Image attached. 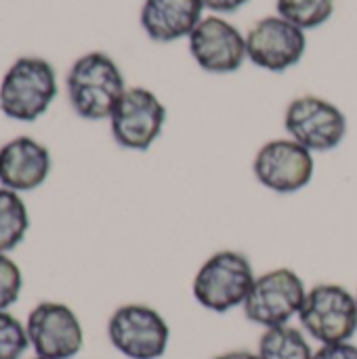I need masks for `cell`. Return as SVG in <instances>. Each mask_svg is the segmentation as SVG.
Instances as JSON below:
<instances>
[{"label":"cell","instance_id":"7c38bea8","mask_svg":"<svg viewBox=\"0 0 357 359\" xmlns=\"http://www.w3.org/2000/svg\"><path fill=\"white\" fill-rule=\"evenodd\" d=\"M189 53L208 74L238 72L246 55V36L223 17H204L189 34Z\"/></svg>","mask_w":357,"mask_h":359},{"label":"cell","instance_id":"603a6c76","mask_svg":"<svg viewBox=\"0 0 357 359\" xmlns=\"http://www.w3.org/2000/svg\"><path fill=\"white\" fill-rule=\"evenodd\" d=\"M34 359H46V358H38V355H36V358H34Z\"/></svg>","mask_w":357,"mask_h":359},{"label":"cell","instance_id":"277c9868","mask_svg":"<svg viewBox=\"0 0 357 359\" xmlns=\"http://www.w3.org/2000/svg\"><path fill=\"white\" fill-rule=\"evenodd\" d=\"M299 322L320 345L347 343L357 332V299L341 284H318L307 290Z\"/></svg>","mask_w":357,"mask_h":359},{"label":"cell","instance_id":"2e32d148","mask_svg":"<svg viewBox=\"0 0 357 359\" xmlns=\"http://www.w3.org/2000/svg\"><path fill=\"white\" fill-rule=\"evenodd\" d=\"M29 229V215L13 189H0V255L17 248Z\"/></svg>","mask_w":357,"mask_h":359},{"label":"cell","instance_id":"7a4b0ae2","mask_svg":"<svg viewBox=\"0 0 357 359\" xmlns=\"http://www.w3.org/2000/svg\"><path fill=\"white\" fill-rule=\"evenodd\" d=\"M257 276L246 255L219 250L198 269L191 292L194 299L213 313H227L242 307Z\"/></svg>","mask_w":357,"mask_h":359},{"label":"cell","instance_id":"9a60e30c","mask_svg":"<svg viewBox=\"0 0 357 359\" xmlns=\"http://www.w3.org/2000/svg\"><path fill=\"white\" fill-rule=\"evenodd\" d=\"M257 353L261 359H314V349L299 328L276 326L267 328L261 339Z\"/></svg>","mask_w":357,"mask_h":359},{"label":"cell","instance_id":"4fadbf2b","mask_svg":"<svg viewBox=\"0 0 357 359\" xmlns=\"http://www.w3.org/2000/svg\"><path fill=\"white\" fill-rule=\"evenodd\" d=\"M50 154L32 137H17L0 149V183L13 191H32L50 175Z\"/></svg>","mask_w":357,"mask_h":359},{"label":"cell","instance_id":"5b68a950","mask_svg":"<svg viewBox=\"0 0 357 359\" xmlns=\"http://www.w3.org/2000/svg\"><path fill=\"white\" fill-rule=\"evenodd\" d=\"M307 297L305 282L295 269L278 267L257 276L242 309L248 322L267 328L286 326L299 318Z\"/></svg>","mask_w":357,"mask_h":359},{"label":"cell","instance_id":"6da1fadb","mask_svg":"<svg viewBox=\"0 0 357 359\" xmlns=\"http://www.w3.org/2000/svg\"><path fill=\"white\" fill-rule=\"evenodd\" d=\"M65 84L72 109L84 120L109 118L126 93L120 67L101 50L82 55L72 65Z\"/></svg>","mask_w":357,"mask_h":359},{"label":"cell","instance_id":"8992f818","mask_svg":"<svg viewBox=\"0 0 357 359\" xmlns=\"http://www.w3.org/2000/svg\"><path fill=\"white\" fill-rule=\"evenodd\" d=\"M107 339L124 358L160 359L170 343V326L154 307L128 303L112 313Z\"/></svg>","mask_w":357,"mask_h":359},{"label":"cell","instance_id":"e0dca14e","mask_svg":"<svg viewBox=\"0 0 357 359\" xmlns=\"http://www.w3.org/2000/svg\"><path fill=\"white\" fill-rule=\"evenodd\" d=\"M278 15L297 27L316 29L324 25L335 13V0H278Z\"/></svg>","mask_w":357,"mask_h":359},{"label":"cell","instance_id":"ba28073f","mask_svg":"<svg viewBox=\"0 0 357 359\" xmlns=\"http://www.w3.org/2000/svg\"><path fill=\"white\" fill-rule=\"evenodd\" d=\"M164 122V103L143 86L126 88L109 116L114 141L130 151H147L162 135Z\"/></svg>","mask_w":357,"mask_h":359},{"label":"cell","instance_id":"cb8c5ba5","mask_svg":"<svg viewBox=\"0 0 357 359\" xmlns=\"http://www.w3.org/2000/svg\"><path fill=\"white\" fill-rule=\"evenodd\" d=\"M356 299H357V290H356Z\"/></svg>","mask_w":357,"mask_h":359},{"label":"cell","instance_id":"3957f363","mask_svg":"<svg viewBox=\"0 0 357 359\" xmlns=\"http://www.w3.org/2000/svg\"><path fill=\"white\" fill-rule=\"evenodd\" d=\"M57 97V76L40 57H19L2 78L0 111L19 122L38 120Z\"/></svg>","mask_w":357,"mask_h":359},{"label":"cell","instance_id":"5bb4252c","mask_svg":"<svg viewBox=\"0 0 357 359\" xmlns=\"http://www.w3.org/2000/svg\"><path fill=\"white\" fill-rule=\"evenodd\" d=\"M202 0H145L141 6V27L154 42H175L189 38L202 17Z\"/></svg>","mask_w":357,"mask_h":359},{"label":"cell","instance_id":"7402d4cb","mask_svg":"<svg viewBox=\"0 0 357 359\" xmlns=\"http://www.w3.org/2000/svg\"><path fill=\"white\" fill-rule=\"evenodd\" d=\"M215 359H261L259 353L255 351H248V349H238V351H227V353H221Z\"/></svg>","mask_w":357,"mask_h":359},{"label":"cell","instance_id":"9c48e42d","mask_svg":"<svg viewBox=\"0 0 357 359\" xmlns=\"http://www.w3.org/2000/svg\"><path fill=\"white\" fill-rule=\"evenodd\" d=\"M29 347L38 358L72 359L84 345V330L78 316L63 303H38L27 316Z\"/></svg>","mask_w":357,"mask_h":359},{"label":"cell","instance_id":"44dd1931","mask_svg":"<svg viewBox=\"0 0 357 359\" xmlns=\"http://www.w3.org/2000/svg\"><path fill=\"white\" fill-rule=\"evenodd\" d=\"M246 2H250V0H202L204 8H210L215 13H234L238 8H242Z\"/></svg>","mask_w":357,"mask_h":359},{"label":"cell","instance_id":"ac0fdd59","mask_svg":"<svg viewBox=\"0 0 357 359\" xmlns=\"http://www.w3.org/2000/svg\"><path fill=\"white\" fill-rule=\"evenodd\" d=\"M29 339L25 326L11 313L0 311V359H21Z\"/></svg>","mask_w":357,"mask_h":359},{"label":"cell","instance_id":"52a82bcc","mask_svg":"<svg viewBox=\"0 0 357 359\" xmlns=\"http://www.w3.org/2000/svg\"><path fill=\"white\" fill-rule=\"evenodd\" d=\"M284 128L292 141L311 154H326L343 143L347 135V118L335 103L305 95L290 101L284 116Z\"/></svg>","mask_w":357,"mask_h":359},{"label":"cell","instance_id":"8fae6325","mask_svg":"<svg viewBox=\"0 0 357 359\" xmlns=\"http://www.w3.org/2000/svg\"><path fill=\"white\" fill-rule=\"evenodd\" d=\"M307 50V38L295 23L276 17H263L246 34L248 59L267 72L282 74L297 65Z\"/></svg>","mask_w":357,"mask_h":359},{"label":"cell","instance_id":"d6986e66","mask_svg":"<svg viewBox=\"0 0 357 359\" xmlns=\"http://www.w3.org/2000/svg\"><path fill=\"white\" fill-rule=\"evenodd\" d=\"M21 286H23L21 269L13 259L0 255V311H6L11 305L17 303L21 294Z\"/></svg>","mask_w":357,"mask_h":359},{"label":"cell","instance_id":"30bf717a","mask_svg":"<svg viewBox=\"0 0 357 359\" xmlns=\"http://www.w3.org/2000/svg\"><path fill=\"white\" fill-rule=\"evenodd\" d=\"M255 179L269 191L295 194L307 187L316 172L314 154L292 139L265 143L252 162Z\"/></svg>","mask_w":357,"mask_h":359},{"label":"cell","instance_id":"ffe728a7","mask_svg":"<svg viewBox=\"0 0 357 359\" xmlns=\"http://www.w3.org/2000/svg\"><path fill=\"white\" fill-rule=\"evenodd\" d=\"M314 359H357V347L347 341V343H335V345H322Z\"/></svg>","mask_w":357,"mask_h":359}]
</instances>
